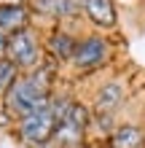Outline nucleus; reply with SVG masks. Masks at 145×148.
<instances>
[{
    "instance_id": "nucleus-1",
    "label": "nucleus",
    "mask_w": 145,
    "mask_h": 148,
    "mask_svg": "<svg viewBox=\"0 0 145 148\" xmlns=\"http://www.w3.org/2000/svg\"><path fill=\"white\" fill-rule=\"evenodd\" d=\"M8 105H11V110L22 113V116H27V113L43 108L46 105L43 78L32 75V78H22V81H16L11 89H8Z\"/></svg>"
},
{
    "instance_id": "nucleus-2",
    "label": "nucleus",
    "mask_w": 145,
    "mask_h": 148,
    "mask_svg": "<svg viewBox=\"0 0 145 148\" xmlns=\"http://www.w3.org/2000/svg\"><path fill=\"white\" fill-rule=\"evenodd\" d=\"M57 121H59L57 110L51 105H43V108L27 113V116H22V135L30 143H46L57 132Z\"/></svg>"
},
{
    "instance_id": "nucleus-3",
    "label": "nucleus",
    "mask_w": 145,
    "mask_h": 148,
    "mask_svg": "<svg viewBox=\"0 0 145 148\" xmlns=\"http://www.w3.org/2000/svg\"><path fill=\"white\" fill-rule=\"evenodd\" d=\"M5 51H8V57H11V62H14V65L30 67V65H35V62H38V43H35V38H32L27 30L14 32V35L8 38Z\"/></svg>"
},
{
    "instance_id": "nucleus-4",
    "label": "nucleus",
    "mask_w": 145,
    "mask_h": 148,
    "mask_svg": "<svg viewBox=\"0 0 145 148\" xmlns=\"http://www.w3.org/2000/svg\"><path fill=\"white\" fill-rule=\"evenodd\" d=\"M83 127H86V110L81 105H67L65 116H59V121H57L54 135L65 143H78L83 135Z\"/></svg>"
},
{
    "instance_id": "nucleus-5",
    "label": "nucleus",
    "mask_w": 145,
    "mask_h": 148,
    "mask_svg": "<svg viewBox=\"0 0 145 148\" xmlns=\"http://www.w3.org/2000/svg\"><path fill=\"white\" fill-rule=\"evenodd\" d=\"M105 54H108L105 40L102 38H89V40H83L81 46H75L73 59H75L78 67H94V65H99L102 59H105Z\"/></svg>"
},
{
    "instance_id": "nucleus-6",
    "label": "nucleus",
    "mask_w": 145,
    "mask_h": 148,
    "mask_svg": "<svg viewBox=\"0 0 145 148\" xmlns=\"http://www.w3.org/2000/svg\"><path fill=\"white\" fill-rule=\"evenodd\" d=\"M83 8H86V14L97 24H102V27H110V24L116 22V11H113V3H110V0H83Z\"/></svg>"
},
{
    "instance_id": "nucleus-7",
    "label": "nucleus",
    "mask_w": 145,
    "mask_h": 148,
    "mask_svg": "<svg viewBox=\"0 0 145 148\" xmlns=\"http://www.w3.org/2000/svg\"><path fill=\"white\" fill-rule=\"evenodd\" d=\"M24 22H27V8L24 5L0 8V32H19Z\"/></svg>"
},
{
    "instance_id": "nucleus-8",
    "label": "nucleus",
    "mask_w": 145,
    "mask_h": 148,
    "mask_svg": "<svg viewBox=\"0 0 145 148\" xmlns=\"http://www.w3.org/2000/svg\"><path fill=\"white\" fill-rule=\"evenodd\" d=\"M32 5H35V11L51 16H73L78 11L75 0H32Z\"/></svg>"
},
{
    "instance_id": "nucleus-9",
    "label": "nucleus",
    "mask_w": 145,
    "mask_h": 148,
    "mask_svg": "<svg viewBox=\"0 0 145 148\" xmlns=\"http://www.w3.org/2000/svg\"><path fill=\"white\" fill-rule=\"evenodd\" d=\"M140 143H142V132L134 127H121L113 137L116 148H140Z\"/></svg>"
},
{
    "instance_id": "nucleus-10",
    "label": "nucleus",
    "mask_w": 145,
    "mask_h": 148,
    "mask_svg": "<svg viewBox=\"0 0 145 148\" xmlns=\"http://www.w3.org/2000/svg\"><path fill=\"white\" fill-rule=\"evenodd\" d=\"M118 102H121V89L110 84V86H105V89H102L99 100H97V108H99V110H113Z\"/></svg>"
},
{
    "instance_id": "nucleus-11",
    "label": "nucleus",
    "mask_w": 145,
    "mask_h": 148,
    "mask_svg": "<svg viewBox=\"0 0 145 148\" xmlns=\"http://www.w3.org/2000/svg\"><path fill=\"white\" fill-rule=\"evenodd\" d=\"M14 84H16V65L11 59H3L0 62V94L8 92Z\"/></svg>"
},
{
    "instance_id": "nucleus-12",
    "label": "nucleus",
    "mask_w": 145,
    "mask_h": 148,
    "mask_svg": "<svg viewBox=\"0 0 145 148\" xmlns=\"http://www.w3.org/2000/svg\"><path fill=\"white\" fill-rule=\"evenodd\" d=\"M51 51H54L57 57H73L75 54V46H73V40L65 35V32H57L54 40H51Z\"/></svg>"
},
{
    "instance_id": "nucleus-13",
    "label": "nucleus",
    "mask_w": 145,
    "mask_h": 148,
    "mask_svg": "<svg viewBox=\"0 0 145 148\" xmlns=\"http://www.w3.org/2000/svg\"><path fill=\"white\" fill-rule=\"evenodd\" d=\"M24 0H0V8H8V5H22Z\"/></svg>"
},
{
    "instance_id": "nucleus-14",
    "label": "nucleus",
    "mask_w": 145,
    "mask_h": 148,
    "mask_svg": "<svg viewBox=\"0 0 145 148\" xmlns=\"http://www.w3.org/2000/svg\"><path fill=\"white\" fill-rule=\"evenodd\" d=\"M5 46H8V40H5V32H0V54L5 51Z\"/></svg>"
}]
</instances>
